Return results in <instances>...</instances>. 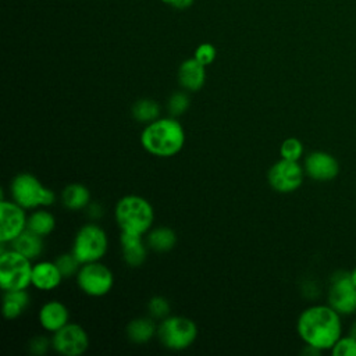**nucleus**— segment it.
<instances>
[{
	"mask_svg": "<svg viewBox=\"0 0 356 356\" xmlns=\"http://www.w3.org/2000/svg\"><path fill=\"white\" fill-rule=\"evenodd\" d=\"M28 216L25 209L14 200H1L0 204V242L8 243L26 229Z\"/></svg>",
	"mask_w": 356,
	"mask_h": 356,
	"instance_id": "f8f14e48",
	"label": "nucleus"
},
{
	"mask_svg": "<svg viewBox=\"0 0 356 356\" xmlns=\"http://www.w3.org/2000/svg\"><path fill=\"white\" fill-rule=\"evenodd\" d=\"M57 264L54 261H38L32 267V285L40 291L56 289L63 280Z\"/></svg>",
	"mask_w": 356,
	"mask_h": 356,
	"instance_id": "f3484780",
	"label": "nucleus"
},
{
	"mask_svg": "<svg viewBox=\"0 0 356 356\" xmlns=\"http://www.w3.org/2000/svg\"><path fill=\"white\" fill-rule=\"evenodd\" d=\"M11 243V249L17 250L18 253L24 254L25 257L31 259V260H35L38 259L42 252H43V248H44V243H43V236L29 231L28 228L25 231H22L14 241L10 242Z\"/></svg>",
	"mask_w": 356,
	"mask_h": 356,
	"instance_id": "a211bd4d",
	"label": "nucleus"
},
{
	"mask_svg": "<svg viewBox=\"0 0 356 356\" xmlns=\"http://www.w3.org/2000/svg\"><path fill=\"white\" fill-rule=\"evenodd\" d=\"M328 305L343 316L356 312V285L352 282L349 273H337L331 278Z\"/></svg>",
	"mask_w": 356,
	"mask_h": 356,
	"instance_id": "9b49d317",
	"label": "nucleus"
},
{
	"mask_svg": "<svg viewBox=\"0 0 356 356\" xmlns=\"http://www.w3.org/2000/svg\"><path fill=\"white\" fill-rule=\"evenodd\" d=\"M26 228L44 238L56 228V217L44 209H36L28 216Z\"/></svg>",
	"mask_w": 356,
	"mask_h": 356,
	"instance_id": "5701e85b",
	"label": "nucleus"
},
{
	"mask_svg": "<svg viewBox=\"0 0 356 356\" xmlns=\"http://www.w3.org/2000/svg\"><path fill=\"white\" fill-rule=\"evenodd\" d=\"M115 222L121 231L145 235L154 221L153 206L139 195L122 196L114 209Z\"/></svg>",
	"mask_w": 356,
	"mask_h": 356,
	"instance_id": "7ed1b4c3",
	"label": "nucleus"
},
{
	"mask_svg": "<svg viewBox=\"0 0 356 356\" xmlns=\"http://www.w3.org/2000/svg\"><path fill=\"white\" fill-rule=\"evenodd\" d=\"M303 175L305 168L299 161L280 159L270 167L267 181L274 191L280 193H291L302 185Z\"/></svg>",
	"mask_w": 356,
	"mask_h": 356,
	"instance_id": "1a4fd4ad",
	"label": "nucleus"
},
{
	"mask_svg": "<svg viewBox=\"0 0 356 356\" xmlns=\"http://www.w3.org/2000/svg\"><path fill=\"white\" fill-rule=\"evenodd\" d=\"M170 303L164 296H153L147 302V310L153 318H164L170 314Z\"/></svg>",
	"mask_w": 356,
	"mask_h": 356,
	"instance_id": "c85d7f7f",
	"label": "nucleus"
},
{
	"mask_svg": "<svg viewBox=\"0 0 356 356\" xmlns=\"http://www.w3.org/2000/svg\"><path fill=\"white\" fill-rule=\"evenodd\" d=\"M61 203L68 210H82L90 203V192L83 184H70L61 192Z\"/></svg>",
	"mask_w": 356,
	"mask_h": 356,
	"instance_id": "aec40b11",
	"label": "nucleus"
},
{
	"mask_svg": "<svg viewBox=\"0 0 356 356\" xmlns=\"http://www.w3.org/2000/svg\"><path fill=\"white\" fill-rule=\"evenodd\" d=\"M32 260L14 249L6 250L1 245L0 253V286L4 291L26 289L32 285Z\"/></svg>",
	"mask_w": 356,
	"mask_h": 356,
	"instance_id": "39448f33",
	"label": "nucleus"
},
{
	"mask_svg": "<svg viewBox=\"0 0 356 356\" xmlns=\"http://www.w3.org/2000/svg\"><path fill=\"white\" fill-rule=\"evenodd\" d=\"M168 111L171 117H177L184 114L189 107V97L185 92H174L167 103Z\"/></svg>",
	"mask_w": 356,
	"mask_h": 356,
	"instance_id": "bb28decb",
	"label": "nucleus"
},
{
	"mask_svg": "<svg viewBox=\"0 0 356 356\" xmlns=\"http://www.w3.org/2000/svg\"><path fill=\"white\" fill-rule=\"evenodd\" d=\"M349 275H350L352 282L356 285V267H353V268H352V271H349Z\"/></svg>",
	"mask_w": 356,
	"mask_h": 356,
	"instance_id": "f704fd0d",
	"label": "nucleus"
},
{
	"mask_svg": "<svg viewBox=\"0 0 356 356\" xmlns=\"http://www.w3.org/2000/svg\"><path fill=\"white\" fill-rule=\"evenodd\" d=\"M76 284L88 296L100 298L113 289L114 274L100 261L85 263L76 273Z\"/></svg>",
	"mask_w": 356,
	"mask_h": 356,
	"instance_id": "6e6552de",
	"label": "nucleus"
},
{
	"mask_svg": "<svg viewBox=\"0 0 356 356\" xmlns=\"http://www.w3.org/2000/svg\"><path fill=\"white\" fill-rule=\"evenodd\" d=\"M300 339L320 350H327L342 337L341 314L330 305H314L305 309L296 321Z\"/></svg>",
	"mask_w": 356,
	"mask_h": 356,
	"instance_id": "f257e3e1",
	"label": "nucleus"
},
{
	"mask_svg": "<svg viewBox=\"0 0 356 356\" xmlns=\"http://www.w3.org/2000/svg\"><path fill=\"white\" fill-rule=\"evenodd\" d=\"M120 243L122 249V257L131 267H139L146 260L147 246L145 245L143 235L121 231Z\"/></svg>",
	"mask_w": 356,
	"mask_h": 356,
	"instance_id": "dca6fc26",
	"label": "nucleus"
},
{
	"mask_svg": "<svg viewBox=\"0 0 356 356\" xmlns=\"http://www.w3.org/2000/svg\"><path fill=\"white\" fill-rule=\"evenodd\" d=\"M131 113H132V117L138 122L149 124V122H152V121L159 118V115H160V106L153 99L145 97V99L136 100L132 104Z\"/></svg>",
	"mask_w": 356,
	"mask_h": 356,
	"instance_id": "b1692460",
	"label": "nucleus"
},
{
	"mask_svg": "<svg viewBox=\"0 0 356 356\" xmlns=\"http://www.w3.org/2000/svg\"><path fill=\"white\" fill-rule=\"evenodd\" d=\"M51 348L63 356H81L89 348L88 332L75 323H68L53 332Z\"/></svg>",
	"mask_w": 356,
	"mask_h": 356,
	"instance_id": "9d476101",
	"label": "nucleus"
},
{
	"mask_svg": "<svg viewBox=\"0 0 356 356\" xmlns=\"http://www.w3.org/2000/svg\"><path fill=\"white\" fill-rule=\"evenodd\" d=\"M216 56H217V50L216 47L209 43V42H204V43H200L196 49H195V53H193V57L203 65H210L214 60H216Z\"/></svg>",
	"mask_w": 356,
	"mask_h": 356,
	"instance_id": "c756f323",
	"label": "nucleus"
},
{
	"mask_svg": "<svg viewBox=\"0 0 356 356\" xmlns=\"http://www.w3.org/2000/svg\"><path fill=\"white\" fill-rule=\"evenodd\" d=\"M107 248L108 239L106 231L95 222H88L76 231L71 252L81 264H85L100 261L104 257Z\"/></svg>",
	"mask_w": 356,
	"mask_h": 356,
	"instance_id": "423d86ee",
	"label": "nucleus"
},
{
	"mask_svg": "<svg viewBox=\"0 0 356 356\" xmlns=\"http://www.w3.org/2000/svg\"><path fill=\"white\" fill-rule=\"evenodd\" d=\"M29 306V295L25 289L4 291L3 314L7 320H15Z\"/></svg>",
	"mask_w": 356,
	"mask_h": 356,
	"instance_id": "412c9836",
	"label": "nucleus"
},
{
	"mask_svg": "<svg viewBox=\"0 0 356 356\" xmlns=\"http://www.w3.org/2000/svg\"><path fill=\"white\" fill-rule=\"evenodd\" d=\"M50 346H51V339L49 341V339H47L46 337H43V335L33 337V338L29 341V343H28L29 352H31L32 355H36V356L44 355Z\"/></svg>",
	"mask_w": 356,
	"mask_h": 356,
	"instance_id": "7c9ffc66",
	"label": "nucleus"
},
{
	"mask_svg": "<svg viewBox=\"0 0 356 356\" xmlns=\"http://www.w3.org/2000/svg\"><path fill=\"white\" fill-rule=\"evenodd\" d=\"M86 209H88V216L92 217V218H99V217L103 216L102 206H99L96 203H89V206Z\"/></svg>",
	"mask_w": 356,
	"mask_h": 356,
	"instance_id": "473e14b6",
	"label": "nucleus"
},
{
	"mask_svg": "<svg viewBox=\"0 0 356 356\" xmlns=\"http://www.w3.org/2000/svg\"><path fill=\"white\" fill-rule=\"evenodd\" d=\"M160 343L170 350L188 349L197 337V325L184 316H167L157 325Z\"/></svg>",
	"mask_w": 356,
	"mask_h": 356,
	"instance_id": "0eeeda50",
	"label": "nucleus"
},
{
	"mask_svg": "<svg viewBox=\"0 0 356 356\" xmlns=\"http://www.w3.org/2000/svg\"><path fill=\"white\" fill-rule=\"evenodd\" d=\"M305 172L314 181L327 182L332 181L339 172L338 160L328 152L316 150L306 156L303 164Z\"/></svg>",
	"mask_w": 356,
	"mask_h": 356,
	"instance_id": "ddd939ff",
	"label": "nucleus"
},
{
	"mask_svg": "<svg viewBox=\"0 0 356 356\" xmlns=\"http://www.w3.org/2000/svg\"><path fill=\"white\" fill-rule=\"evenodd\" d=\"M185 143V131L174 117L157 118L142 129L140 145L157 157H171L181 152Z\"/></svg>",
	"mask_w": 356,
	"mask_h": 356,
	"instance_id": "f03ea898",
	"label": "nucleus"
},
{
	"mask_svg": "<svg viewBox=\"0 0 356 356\" xmlns=\"http://www.w3.org/2000/svg\"><path fill=\"white\" fill-rule=\"evenodd\" d=\"M330 350L334 356H356V338L352 335L341 337Z\"/></svg>",
	"mask_w": 356,
	"mask_h": 356,
	"instance_id": "cd10ccee",
	"label": "nucleus"
},
{
	"mask_svg": "<svg viewBox=\"0 0 356 356\" xmlns=\"http://www.w3.org/2000/svg\"><path fill=\"white\" fill-rule=\"evenodd\" d=\"M54 263L57 264L60 273L63 274L64 278L76 275L78 270L81 268V263L78 261V259L74 256V253H63L60 256H57V259L54 260Z\"/></svg>",
	"mask_w": 356,
	"mask_h": 356,
	"instance_id": "a878e982",
	"label": "nucleus"
},
{
	"mask_svg": "<svg viewBox=\"0 0 356 356\" xmlns=\"http://www.w3.org/2000/svg\"><path fill=\"white\" fill-rule=\"evenodd\" d=\"M349 335H352L353 338H356V320L352 323L350 328H349Z\"/></svg>",
	"mask_w": 356,
	"mask_h": 356,
	"instance_id": "72a5a7b5",
	"label": "nucleus"
},
{
	"mask_svg": "<svg viewBox=\"0 0 356 356\" xmlns=\"http://www.w3.org/2000/svg\"><path fill=\"white\" fill-rule=\"evenodd\" d=\"M127 338L132 343H147L156 334L157 327L153 321V317H138L128 323L127 328Z\"/></svg>",
	"mask_w": 356,
	"mask_h": 356,
	"instance_id": "6ab92c4d",
	"label": "nucleus"
},
{
	"mask_svg": "<svg viewBox=\"0 0 356 356\" xmlns=\"http://www.w3.org/2000/svg\"><path fill=\"white\" fill-rule=\"evenodd\" d=\"M40 327L47 332H56L70 323V310L60 300H49L39 310Z\"/></svg>",
	"mask_w": 356,
	"mask_h": 356,
	"instance_id": "4468645a",
	"label": "nucleus"
},
{
	"mask_svg": "<svg viewBox=\"0 0 356 356\" xmlns=\"http://www.w3.org/2000/svg\"><path fill=\"white\" fill-rule=\"evenodd\" d=\"M10 195L13 200L25 210L47 207L56 202L54 192L29 172H19L13 178Z\"/></svg>",
	"mask_w": 356,
	"mask_h": 356,
	"instance_id": "20e7f679",
	"label": "nucleus"
},
{
	"mask_svg": "<svg viewBox=\"0 0 356 356\" xmlns=\"http://www.w3.org/2000/svg\"><path fill=\"white\" fill-rule=\"evenodd\" d=\"M164 4L167 6H171L172 8H177V10H186L189 8L195 0H161Z\"/></svg>",
	"mask_w": 356,
	"mask_h": 356,
	"instance_id": "2f4dec72",
	"label": "nucleus"
},
{
	"mask_svg": "<svg viewBox=\"0 0 356 356\" xmlns=\"http://www.w3.org/2000/svg\"><path fill=\"white\" fill-rule=\"evenodd\" d=\"M177 243V234L170 227H157L147 232L146 245L154 252H168Z\"/></svg>",
	"mask_w": 356,
	"mask_h": 356,
	"instance_id": "4be33fe9",
	"label": "nucleus"
},
{
	"mask_svg": "<svg viewBox=\"0 0 356 356\" xmlns=\"http://www.w3.org/2000/svg\"><path fill=\"white\" fill-rule=\"evenodd\" d=\"M281 159L299 161L303 156V143L298 138H286L280 146Z\"/></svg>",
	"mask_w": 356,
	"mask_h": 356,
	"instance_id": "393cba45",
	"label": "nucleus"
},
{
	"mask_svg": "<svg viewBox=\"0 0 356 356\" xmlns=\"http://www.w3.org/2000/svg\"><path fill=\"white\" fill-rule=\"evenodd\" d=\"M178 82L188 92H196L206 82V65L200 64L195 57L184 60L178 67Z\"/></svg>",
	"mask_w": 356,
	"mask_h": 356,
	"instance_id": "2eb2a0df",
	"label": "nucleus"
}]
</instances>
